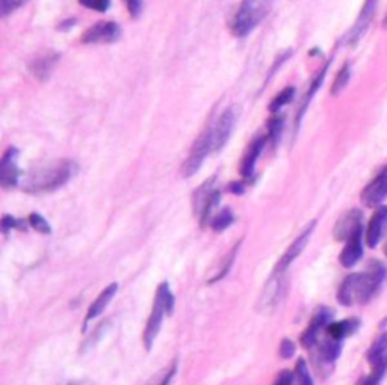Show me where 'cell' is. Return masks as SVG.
Instances as JSON below:
<instances>
[{
  "instance_id": "cell-1",
  "label": "cell",
  "mask_w": 387,
  "mask_h": 385,
  "mask_svg": "<svg viewBox=\"0 0 387 385\" xmlns=\"http://www.w3.org/2000/svg\"><path fill=\"white\" fill-rule=\"evenodd\" d=\"M386 277V266L382 261L372 260L366 271L348 275L342 281L338 290V301L345 307L368 304L379 292Z\"/></svg>"
},
{
  "instance_id": "cell-2",
  "label": "cell",
  "mask_w": 387,
  "mask_h": 385,
  "mask_svg": "<svg viewBox=\"0 0 387 385\" xmlns=\"http://www.w3.org/2000/svg\"><path fill=\"white\" fill-rule=\"evenodd\" d=\"M77 166L75 162L62 159V161L41 162L32 166L26 172L23 180V191L27 194H47L64 186L75 176Z\"/></svg>"
},
{
  "instance_id": "cell-3",
  "label": "cell",
  "mask_w": 387,
  "mask_h": 385,
  "mask_svg": "<svg viewBox=\"0 0 387 385\" xmlns=\"http://www.w3.org/2000/svg\"><path fill=\"white\" fill-rule=\"evenodd\" d=\"M174 311V295L170 289V284L166 281H164L156 290L155 295V302H153V308L149 317V322L145 325L144 331V346L145 349L150 351L153 347V343L158 337V334L160 331V326H162L164 316L171 315Z\"/></svg>"
},
{
  "instance_id": "cell-4",
  "label": "cell",
  "mask_w": 387,
  "mask_h": 385,
  "mask_svg": "<svg viewBox=\"0 0 387 385\" xmlns=\"http://www.w3.org/2000/svg\"><path fill=\"white\" fill-rule=\"evenodd\" d=\"M271 3L273 0H242L235 18H233V34L236 36H247L268 16Z\"/></svg>"
},
{
  "instance_id": "cell-5",
  "label": "cell",
  "mask_w": 387,
  "mask_h": 385,
  "mask_svg": "<svg viewBox=\"0 0 387 385\" xmlns=\"http://www.w3.org/2000/svg\"><path fill=\"white\" fill-rule=\"evenodd\" d=\"M214 129L208 127L204 132L199 136V140L195 141L194 147L189 152V156L186 159V162L182 166V174L184 177H191L194 174L200 170V166L203 165L204 159L208 157L210 151H214Z\"/></svg>"
},
{
  "instance_id": "cell-6",
  "label": "cell",
  "mask_w": 387,
  "mask_h": 385,
  "mask_svg": "<svg viewBox=\"0 0 387 385\" xmlns=\"http://www.w3.org/2000/svg\"><path fill=\"white\" fill-rule=\"evenodd\" d=\"M334 316V311L328 307H321L316 310V313L313 315L312 321L305 330L301 334V345L305 349H312L315 347L319 341V334L323 330H327V326L332 323Z\"/></svg>"
},
{
  "instance_id": "cell-7",
  "label": "cell",
  "mask_w": 387,
  "mask_h": 385,
  "mask_svg": "<svg viewBox=\"0 0 387 385\" xmlns=\"http://www.w3.org/2000/svg\"><path fill=\"white\" fill-rule=\"evenodd\" d=\"M363 231V213L359 209H351L343 213L334 225L333 236L338 242H347L354 235Z\"/></svg>"
},
{
  "instance_id": "cell-8",
  "label": "cell",
  "mask_w": 387,
  "mask_h": 385,
  "mask_svg": "<svg viewBox=\"0 0 387 385\" xmlns=\"http://www.w3.org/2000/svg\"><path fill=\"white\" fill-rule=\"evenodd\" d=\"M121 36V29L115 21H100L91 26L82 36L85 44H111L118 41Z\"/></svg>"
},
{
  "instance_id": "cell-9",
  "label": "cell",
  "mask_w": 387,
  "mask_h": 385,
  "mask_svg": "<svg viewBox=\"0 0 387 385\" xmlns=\"http://www.w3.org/2000/svg\"><path fill=\"white\" fill-rule=\"evenodd\" d=\"M315 227H316V221H312L308 225V227L303 230V233L299 235L294 242H292V245L286 250V252L283 254V257L279 260V263L275 265V269H274L275 275H282L292 263H294V260L299 256V254L304 251V248L309 243V239L313 233V230H315Z\"/></svg>"
},
{
  "instance_id": "cell-10",
  "label": "cell",
  "mask_w": 387,
  "mask_h": 385,
  "mask_svg": "<svg viewBox=\"0 0 387 385\" xmlns=\"http://www.w3.org/2000/svg\"><path fill=\"white\" fill-rule=\"evenodd\" d=\"M387 197V166L379 171L375 178L363 189L362 202L366 207H378Z\"/></svg>"
},
{
  "instance_id": "cell-11",
  "label": "cell",
  "mask_w": 387,
  "mask_h": 385,
  "mask_svg": "<svg viewBox=\"0 0 387 385\" xmlns=\"http://www.w3.org/2000/svg\"><path fill=\"white\" fill-rule=\"evenodd\" d=\"M377 2L378 0H364L359 17H357L354 26L351 27V31H349L347 35L348 44H351V46L357 44V42L362 40V36L368 32V29L375 16Z\"/></svg>"
},
{
  "instance_id": "cell-12",
  "label": "cell",
  "mask_w": 387,
  "mask_h": 385,
  "mask_svg": "<svg viewBox=\"0 0 387 385\" xmlns=\"http://www.w3.org/2000/svg\"><path fill=\"white\" fill-rule=\"evenodd\" d=\"M236 107H229L225 109L221 117L218 118L214 127V136H212V140H214V151H220L225 145V142L229 141V137L236 124Z\"/></svg>"
},
{
  "instance_id": "cell-13",
  "label": "cell",
  "mask_w": 387,
  "mask_h": 385,
  "mask_svg": "<svg viewBox=\"0 0 387 385\" xmlns=\"http://www.w3.org/2000/svg\"><path fill=\"white\" fill-rule=\"evenodd\" d=\"M18 151L17 148H8L0 163V185L3 189H11L17 186L20 171H18Z\"/></svg>"
},
{
  "instance_id": "cell-14",
  "label": "cell",
  "mask_w": 387,
  "mask_h": 385,
  "mask_svg": "<svg viewBox=\"0 0 387 385\" xmlns=\"http://www.w3.org/2000/svg\"><path fill=\"white\" fill-rule=\"evenodd\" d=\"M387 230V206H378L372 215L366 228V245L369 248H377Z\"/></svg>"
},
{
  "instance_id": "cell-15",
  "label": "cell",
  "mask_w": 387,
  "mask_h": 385,
  "mask_svg": "<svg viewBox=\"0 0 387 385\" xmlns=\"http://www.w3.org/2000/svg\"><path fill=\"white\" fill-rule=\"evenodd\" d=\"M363 231L354 235L351 239H348L345 246L339 256V261L343 267H353L355 266L363 257V242H362Z\"/></svg>"
},
{
  "instance_id": "cell-16",
  "label": "cell",
  "mask_w": 387,
  "mask_h": 385,
  "mask_svg": "<svg viewBox=\"0 0 387 385\" xmlns=\"http://www.w3.org/2000/svg\"><path fill=\"white\" fill-rule=\"evenodd\" d=\"M58 59H60V55L56 52H52V50H49V52L36 56L35 59L29 64V70H31L32 75L38 79V81L45 82L50 76V72H52Z\"/></svg>"
},
{
  "instance_id": "cell-17",
  "label": "cell",
  "mask_w": 387,
  "mask_h": 385,
  "mask_svg": "<svg viewBox=\"0 0 387 385\" xmlns=\"http://www.w3.org/2000/svg\"><path fill=\"white\" fill-rule=\"evenodd\" d=\"M116 290H118V284H116V282H112V284H109L108 287L101 290V293L96 297V300H94V302L91 304V307L88 308V313H86L84 325L91 322L92 319H96L97 316L103 313L105 308L109 305V302L114 300Z\"/></svg>"
},
{
  "instance_id": "cell-18",
  "label": "cell",
  "mask_w": 387,
  "mask_h": 385,
  "mask_svg": "<svg viewBox=\"0 0 387 385\" xmlns=\"http://www.w3.org/2000/svg\"><path fill=\"white\" fill-rule=\"evenodd\" d=\"M359 328H360V319L357 317L343 319V321L332 322L327 326V336L334 340L343 341L347 337L353 336L354 332L359 331Z\"/></svg>"
},
{
  "instance_id": "cell-19",
  "label": "cell",
  "mask_w": 387,
  "mask_h": 385,
  "mask_svg": "<svg viewBox=\"0 0 387 385\" xmlns=\"http://www.w3.org/2000/svg\"><path fill=\"white\" fill-rule=\"evenodd\" d=\"M342 343L340 340H334L328 337L323 341H318V357L319 361H323L324 364H333V362L339 358L340 351H342Z\"/></svg>"
},
{
  "instance_id": "cell-20",
  "label": "cell",
  "mask_w": 387,
  "mask_h": 385,
  "mask_svg": "<svg viewBox=\"0 0 387 385\" xmlns=\"http://www.w3.org/2000/svg\"><path fill=\"white\" fill-rule=\"evenodd\" d=\"M264 147H265V140L264 137H259V140H255L250 145V148H248L247 155L242 161V165H240V174H242L245 178H250L253 176L255 162H258V159L260 156L262 150H264Z\"/></svg>"
},
{
  "instance_id": "cell-21",
  "label": "cell",
  "mask_w": 387,
  "mask_h": 385,
  "mask_svg": "<svg viewBox=\"0 0 387 385\" xmlns=\"http://www.w3.org/2000/svg\"><path fill=\"white\" fill-rule=\"evenodd\" d=\"M214 180H215L214 177L209 178L206 183H203L194 194V210H195L197 215H200L201 209L204 207V204H206L208 200L210 198V195L214 194V191H215V189H214L215 181Z\"/></svg>"
},
{
  "instance_id": "cell-22",
  "label": "cell",
  "mask_w": 387,
  "mask_h": 385,
  "mask_svg": "<svg viewBox=\"0 0 387 385\" xmlns=\"http://www.w3.org/2000/svg\"><path fill=\"white\" fill-rule=\"evenodd\" d=\"M386 354H387V332H383L382 336H378L374 340V343L369 346V349L366 352V360L369 361L371 366H374L375 362L382 360Z\"/></svg>"
},
{
  "instance_id": "cell-23",
  "label": "cell",
  "mask_w": 387,
  "mask_h": 385,
  "mask_svg": "<svg viewBox=\"0 0 387 385\" xmlns=\"http://www.w3.org/2000/svg\"><path fill=\"white\" fill-rule=\"evenodd\" d=\"M176 372H177V361H173L170 366L165 367L164 370H160V372L153 376L145 385H171Z\"/></svg>"
},
{
  "instance_id": "cell-24",
  "label": "cell",
  "mask_w": 387,
  "mask_h": 385,
  "mask_svg": "<svg viewBox=\"0 0 387 385\" xmlns=\"http://www.w3.org/2000/svg\"><path fill=\"white\" fill-rule=\"evenodd\" d=\"M220 200H221V194L220 191H214V194L210 195V198L208 200L206 204H204V207L201 209V212H200V221H201V227H204L209 221H210V217H212V213H214V210L216 209V206L220 204Z\"/></svg>"
},
{
  "instance_id": "cell-25",
  "label": "cell",
  "mask_w": 387,
  "mask_h": 385,
  "mask_svg": "<svg viewBox=\"0 0 387 385\" xmlns=\"http://www.w3.org/2000/svg\"><path fill=\"white\" fill-rule=\"evenodd\" d=\"M233 221H235V216H233L232 210L230 209H223L220 213L214 216V220H212L210 225L215 231H224L225 228L230 227Z\"/></svg>"
},
{
  "instance_id": "cell-26",
  "label": "cell",
  "mask_w": 387,
  "mask_h": 385,
  "mask_svg": "<svg viewBox=\"0 0 387 385\" xmlns=\"http://www.w3.org/2000/svg\"><path fill=\"white\" fill-rule=\"evenodd\" d=\"M239 246H240V242H238L235 248H233V250L227 254V256H225V258L223 260V263H221V266H220V271H218V272L214 275V277H212V278L209 280V282L220 281V280H223V278L225 277V275H227V272L230 271V267H232V265H233V261H235V258H236V254H238Z\"/></svg>"
},
{
  "instance_id": "cell-27",
  "label": "cell",
  "mask_w": 387,
  "mask_h": 385,
  "mask_svg": "<svg viewBox=\"0 0 387 385\" xmlns=\"http://www.w3.org/2000/svg\"><path fill=\"white\" fill-rule=\"evenodd\" d=\"M349 77H351V68H349V64H345L343 67L340 68L339 75L336 76L333 86H332V94L333 96H338L343 90L347 88V85L349 82Z\"/></svg>"
},
{
  "instance_id": "cell-28",
  "label": "cell",
  "mask_w": 387,
  "mask_h": 385,
  "mask_svg": "<svg viewBox=\"0 0 387 385\" xmlns=\"http://www.w3.org/2000/svg\"><path fill=\"white\" fill-rule=\"evenodd\" d=\"M294 372H295V385H315L310 376L308 362H305L303 358L298 360Z\"/></svg>"
},
{
  "instance_id": "cell-29",
  "label": "cell",
  "mask_w": 387,
  "mask_h": 385,
  "mask_svg": "<svg viewBox=\"0 0 387 385\" xmlns=\"http://www.w3.org/2000/svg\"><path fill=\"white\" fill-rule=\"evenodd\" d=\"M294 94H295V88L294 86H288V88H284L279 96H275V98L271 101V105H269V109H271L273 112H277L279 109H282L284 105H288L289 101L294 98Z\"/></svg>"
},
{
  "instance_id": "cell-30",
  "label": "cell",
  "mask_w": 387,
  "mask_h": 385,
  "mask_svg": "<svg viewBox=\"0 0 387 385\" xmlns=\"http://www.w3.org/2000/svg\"><path fill=\"white\" fill-rule=\"evenodd\" d=\"M29 224H31L32 228H35L36 231H40V233L49 235L50 231H52V228H50L49 222H47L41 215H38V213H32L31 216H29Z\"/></svg>"
},
{
  "instance_id": "cell-31",
  "label": "cell",
  "mask_w": 387,
  "mask_h": 385,
  "mask_svg": "<svg viewBox=\"0 0 387 385\" xmlns=\"http://www.w3.org/2000/svg\"><path fill=\"white\" fill-rule=\"evenodd\" d=\"M282 130H283V118L282 117H274L273 120H269L268 132H269V137H271L273 144H275L277 141L280 140Z\"/></svg>"
},
{
  "instance_id": "cell-32",
  "label": "cell",
  "mask_w": 387,
  "mask_h": 385,
  "mask_svg": "<svg viewBox=\"0 0 387 385\" xmlns=\"http://www.w3.org/2000/svg\"><path fill=\"white\" fill-rule=\"evenodd\" d=\"M26 3V0H0V16L6 17Z\"/></svg>"
},
{
  "instance_id": "cell-33",
  "label": "cell",
  "mask_w": 387,
  "mask_h": 385,
  "mask_svg": "<svg viewBox=\"0 0 387 385\" xmlns=\"http://www.w3.org/2000/svg\"><path fill=\"white\" fill-rule=\"evenodd\" d=\"M12 228H18V230H21V231H25V230H26V224H25V221H17L16 217L5 215L3 220H2V230H3V233H8V231L12 230Z\"/></svg>"
},
{
  "instance_id": "cell-34",
  "label": "cell",
  "mask_w": 387,
  "mask_h": 385,
  "mask_svg": "<svg viewBox=\"0 0 387 385\" xmlns=\"http://www.w3.org/2000/svg\"><path fill=\"white\" fill-rule=\"evenodd\" d=\"M80 5L86 6V8L99 11V12H105L109 5H111V0H79Z\"/></svg>"
},
{
  "instance_id": "cell-35",
  "label": "cell",
  "mask_w": 387,
  "mask_h": 385,
  "mask_svg": "<svg viewBox=\"0 0 387 385\" xmlns=\"http://www.w3.org/2000/svg\"><path fill=\"white\" fill-rule=\"evenodd\" d=\"M295 384V372H290V370H283L279 373L274 385H294Z\"/></svg>"
},
{
  "instance_id": "cell-36",
  "label": "cell",
  "mask_w": 387,
  "mask_h": 385,
  "mask_svg": "<svg viewBox=\"0 0 387 385\" xmlns=\"http://www.w3.org/2000/svg\"><path fill=\"white\" fill-rule=\"evenodd\" d=\"M279 352H280V355H282V358H284V360L294 357V354H295V345H294V341L284 338V340L282 341L280 351H279Z\"/></svg>"
},
{
  "instance_id": "cell-37",
  "label": "cell",
  "mask_w": 387,
  "mask_h": 385,
  "mask_svg": "<svg viewBox=\"0 0 387 385\" xmlns=\"http://www.w3.org/2000/svg\"><path fill=\"white\" fill-rule=\"evenodd\" d=\"M127 5V10L130 12V16L132 17H138L141 14L142 10V2L141 0H124Z\"/></svg>"
},
{
  "instance_id": "cell-38",
  "label": "cell",
  "mask_w": 387,
  "mask_h": 385,
  "mask_svg": "<svg viewBox=\"0 0 387 385\" xmlns=\"http://www.w3.org/2000/svg\"><path fill=\"white\" fill-rule=\"evenodd\" d=\"M229 189H230V191H232L233 194L240 195V194L244 192V185H242V183H238V181H236V183H233Z\"/></svg>"
},
{
  "instance_id": "cell-39",
  "label": "cell",
  "mask_w": 387,
  "mask_h": 385,
  "mask_svg": "<svg viewBox=\"0 0 387 385\" xmlns=\"http://www.w3.org/2000/svg\"><path fill=\"white\" fill-rule=\"evenodd\" d=\"M68 385H90V384L85 382V381H76V382H70Z\"/></svg>"
},
{
  "instance_id": "cell-40",
  "label": "cell",
  "mask_w": 387,
  "mask_h": 385,
  "mask_svg": "<svg viewBox=\"0 0 387 385\" xmlns=\"http://www.w3.org/2000/svg\"><path fill=\"white\" fill-rule=\"evenodd\" d=\"M384 26L387 27V18H386V21H384Z\"/></svg>"
},
{
  "instance_id": "cell-41",
  "label": "cell",
  "mask_w": 387,
  "mask_h": 385,
  "mask_svg": "<svg viewBox=\"0 0 387 385\" xmlns=\"http://www.w3.org/2000/svg\"><path fill=\"white\" fill-rule=\"evenodd\" d=\"M386 254H387V250H386Z\"/></svg>"
}]
</instances>
